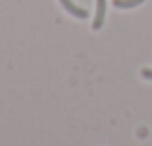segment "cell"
<instances>
[{"label": "cell", "mask_w": 152, "mask_h": 146, "mask_svg": "<svg viewBox=\"0 0 152 146\" xmlns=\"http://www.w3.org/2000/svg\"><path fill=\"white\" fill-rule=\"evenodd\" d=\"M106 0H96V14H94L93 21V31H98L104 25V17H106Z\"/></svg>", "instance_id": "obj_1"}, {"label": "cell", "mask_w": 152, "mask_h": 146, "mask_svg": "<svg viewBox=\"0 0 152 146\" xmlns=\"http://www.w3.org/2000/svg\"><path fill=\"white\" fill-rule=\"evenodd\" d=\"M60 2H62V6L66 8V10L69 12V14L73 15V17H79V19H87V17H89V12H87L85 8L75 6V4L71 2V0H60Z\"/></svg>", "instance_id": "obj_2"}, {"label": "cell", "mask_w": 152, "mask_h": 146, "mask_svg": "<svg viewBox=\"0 0 152 146\" xmlns=\"http://www.w3.org/2000/svg\"><path fill=\"white\" fill-rule=\"evenodd\" d=\"M145 0H114V6L119 10H131L135 6H141Z\"/></svg>", "instance_id": "obj_3"}, {"label": "cell", "mask_w": 152, "mask_h": 146, "mask_svg": "<svg viewBox=\"0 0 152 146\" xmlns=\"http://www.w3.org/2000/svg\"><path fill=\"white\" fill-rule=\"evenodd\" d=\"M141 75H142L145 79H148V81H152V69H150V68H145V69L141 71Z\"/></svg>", "instance_id": "obj_4"}]
</instances>
